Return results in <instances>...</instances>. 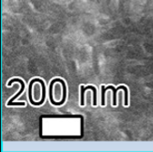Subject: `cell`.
<instances>
[{
  "instance_id": "1",
  "label": "cell",
  "mask_w": 153,
  "mask_h": 152,
  "mask_svg": "<svg viewBox=\"0 0 153 152\" xmlns=\"http://www.w3.org/2000/svg\"><path fill=\"white\" fill-rule=\"evenodd\" d=\"M66 85L61 79H55L50 84L49 98L53 104L61 105L66 100Z\"/></svg>"
},
{
  "instance_id": "2",
  "label": "cell",
  "mask_w": 153,
  "mask_h": 152,
  "mask_svg": "<svg viewBox=\"0 0 153 152\" xmlns=\"http://www.w3.org/2000/svg\"><path fill=\"white\" fill-rule=\"evenodd\" d=\"M32 84V98H34L35 104L41 105L44 102L45 99V87L44 84L39 79H34L31 81Z\"/></svg>"
},
{
  "instance_id": "3",
  "label": "cell",
  "mask_w": 153,
  "mask_h": 152,
  "mask_svg": "<svg viewBox=\"0 0 153 152\" xmlns=\"http://www.w3.org/2000/svg\"><path fill=\"white\" fill-rule=\"evenodd\" d=\"M108 89H112L113 92H114V100H113V105L114 106H116L117 105V97H116V92L117 90L118 89H123L124 92H125V105H128V91H127V88H126L125 87H123V85H121V87H117V89L114 88L112 87V85H110V87H102V106H104L105 105V91L108 90Z\"/></svg>"
},
{
  "instance_id": "4",
  "label": "cell",
  "mask_w": 153,
  "mask_h": 152,
  "mask_svg": "<svg viewBox=\"0 0 153 152\" xmlns=\"http://www.w3.org/2000/svg\"><path fill=\"white\" fill-rule=\"evenodd\" d=\"M85 89H91L93 90V105L96 106L97 105V91L95 89V87H93L92 85H88V87H81V105L85 104L84 102V93H85Z\"/></svg>"
}]
</instances>
